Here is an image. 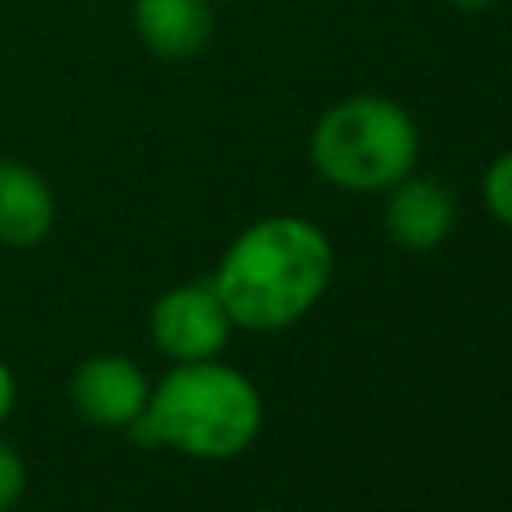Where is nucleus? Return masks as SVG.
Instances as JSON below:
<instances>
[{
  "mask_svg": "<svg viewBox=\"0 0 512 512\" xmlns=\"http://www.w3.org/2000/svg\"><path fill=\"white\" fill-rule=\"evenodd\" d=\"M212 4H244V0H212Z\"/></svg>",
  "mask_w": 512,
  "mask_h": 512,
  "instance_id": "nucleus-13",
  "label": "nucleus"
},
{
  "mask_svg": "<svg viewBox=\"0 0 512 512\" xmlns=\"http://www.w3.org/2000/svg\"><path fill=\"white\" fill-rule=\"evenodd\" d=\"M12 404H16V376H12V368H8V360L0 356V424L8 420V412H12Z\"/></svg>",
  "mask_w": 512,
  "mask_h": 512,
  "instance_id": "nucleus-11",
  "label": "nucleus"
},
{
  "mask_svg": "<svg viewBox=\"0 0 512 512\" xmlns=\"http://www.w3.org/2000/svg\"><path fill=\"white\" fill-rule=\"evenodd\" d=\"M148 328H152V344L176 364L212 360L232 336V320H228L212 280L208 284H176V288H168L152 304Z\"/></svg>",
  "mask_w": 512,
  "mask_h": 512,
  "instance_id": "nucleus-4",
  "label": "nucleus"
},
{
  "mask_svg": "<svg viewBox=\"0 0 512 512\" xmlns=\"http://www.w3.org/2000/svg\"><path fill=\"white\" fill-rule=\"evenodd\" d=\"M420 132L404 104L360 92L320 112L308 136L312 168L344 192H388L416 172Z\"/></svg>",
  "mask_w": 512,
  "mask_h": 512,
  "instance_id": "nucleus-3",
  "label": "nucleus"
},
{
  "mask_svg": "<svg viewBox=\"0 0 512 512\" xmlns=\"http://www.w3.org/2000/svg\"><path fill=\"white\" fill-rule=\"evenodd\" d=\"M448 4H456V8H464V12H480V8H488L492 0H448Z\"/></svg>",
  "mask_w": 512,
  "mask_h": 512,
  "instance_id": "nucleus-12",
  "label": "nucleus"
},
{
  "mask_svg": "<svg viewBox=\"0 0 512 512\" xmlns=\"http://www.w3.org/2000/svg\"><path fill=\"white\" fill-rule=\"evenodd\" d=\"M332 280V244L304 216H264L220 256L212 288L232 328L276 332L296 324Z\"/></svg>",
  "mask_w": 512,
  "mask_h": 512,
  "instance_id": "nucleus-1",
  "label": "nucleus"
},
{
  "mask_svg": "<svg viewBox=\"0 0 512 512\" xmlns=\"http://www.w3.org/2000/svg\"><path fill=\"white\" fill-rule=\"evenodd\" d=\"M148 392H152V384H148L144 368L128 356H116V352L88 356L68 380L72 408L96 428H124L128 432V424L144 412Z\"/></svg>",
  "mask_w": 512,
  "mask_h": 512,
  "instance_id": "nucleus-5",
  "label": "nucleus"
},
{
  "mask_svg": "<svg viewBox=\"0 0 512 512\" xmlns=\"http://www.w3.org/2000/svg\"><path fill=\"white\" fill-rule=\"evenodd\" d=\"M24 488H28V468H24L20 452L0 440V512L16 508V500L24 496Z\"/></svg>",
  "mask_w": 512,
  "mask_h": 512,
  "instance_id": "nucleus-10",
  "label": "nucleus"
},
{
  "mask_svg": "<svg viewBox=\"0 0 512 512\" xmlns=\"http://www.w3.org/2000/svg\"><path fill=\"white\" fill-rule=\"evenodd\" d=\"M480 192H484L488 212H492L500 224H508V228H512V148H508V152H500V156L488 164Z\"/></svg>",
  "mask_w": 512,
  "mask_h": 512,
  "instance_id": "nucleus-9",
  "label": "nucleus"
},
{
  "mask_svg": "<svg viewBox=\"0 0 512 512\" xmlns=\"http://www.w3.org/2000/svg\"><path fill=\"white\" fill-rule=\"evenodd\" d=\"M264 420V404L256 384L212 360L176 364L160 384H152L144 412L128 424V432L144 448H176L196 460H228L240 456Z\"/></svg>",
  "mask_w": 512,
  "mask_h": 512,
  "instance_id": "nucleus-2",
  "label": "nucleus"
},
{
  "mask_svg": "<svg viewBox=\"0 0 512 512\" xmlns=\"http://www.w3.org/2000/svg\"><path fill=\"white\" fill-rule=\"evenodd\" d=\"M452 224H456V200L440 180L408 172L404 180H396L388 188L384 228L400 248L428 252V248L448 240Z\"/></svg>",
  "mask_w": 512,
  "mask_h": 512,
  "instance_id": "nucleus-6",
  "label": "nucleus"
},
{
  "mask_svg": "<svg viewBox=\"0 0 512 512\" xmlns=\"http://www.w3.org/2000/svg\"><path fill=\"white\" fill-rule=\"evenodd\" d=\"M132 28L160 60H192L212 36V0H132Z\"/></svg>",
  "mask_w": 512,
  "mask_h": 512,
  "instance_id": "nucleus-7",
  "label": "nucleus"
},
{
  "mask_svg": "<svg viewBox=\"0 0 512 512\" xmlns=\"http://www.w3.org/2000/svg\"><path fill=\"white\" fill-rule=\"evenodd\" d=\"M56 224V196L48 180L24 160H0V244L32 248Z\"/></svg>",
  "mask_w": 512,
  "mask_h": 512,
  "instance_id": "nucleus-8",
  "label": "nucleus"
}]
</instances>
